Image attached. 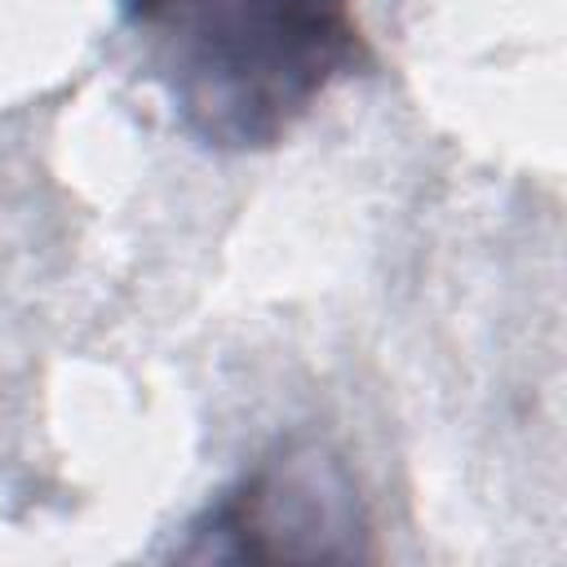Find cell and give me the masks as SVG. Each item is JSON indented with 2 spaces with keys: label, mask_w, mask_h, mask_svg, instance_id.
Masks as SVG:
<instances>
[{
  "label": "cell",
  "mask_w": 567,
  "mask_h": 567,
  "mask_svg": "<svg viewBox=\"0 0 567 567\" xmlns=\"http://www.w3.org/2000/svg\"><path fill=\"white\" fill-rule=\"evenodd\" d=\"M173 120L208 151H266L363 66L354 0H120Z\"/></svg>",
  "instance_id": "cell-1"
},
{
  "label": "cell",
  "mask_w": 567,
  "mask_h": 567,
  "mask_svg": "<svg viewBox=\"0 0 567 567\" xmlns=\"http://www.w3.org/2000/svg\"><path fill=\"white\" fill-rule=\"evenodd\" d=\"M182 558H368L372 527L341 456L288 439L221 487L186 527Z\"/></svg>",
  "instance_id": "cell-2"
}]
</instances>
